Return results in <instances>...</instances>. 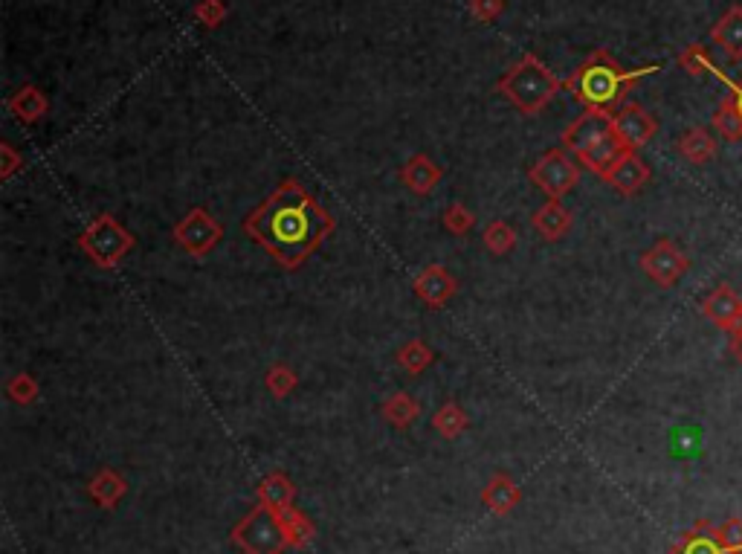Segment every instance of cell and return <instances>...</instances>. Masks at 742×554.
<instances>
[{
    "label": "cell",
    "mask_w": 742,
    "mask_h": 554,
    "mask_svg": "<svg viewBox=\"0 0 742 554\" xmlns=\"http://www.w3.org/2000/svg\"><path fill=\"white\" fill-rule=\"evenodd\" d=\"M658 70H661L658 64H647V67H638V70H624L606 50H595L566 79V90L586 111L615 114L627 102L629 90L635 88L644 76H653Z\"/></svg>",
    "instance_id": "cell-2"
},
{
    "label": "cell",
    "mask_w": 742,
    "mask_h": 554,
    "mask_svg": "<svg viewBox=\"0 0 742 554\" xmlns=\"http://www.w3.org/2000/svg\"><path fill=\"white\" fill-rule=\"evenodd\" d=\"M580 169L583 166L577 160H571L566 148H548L543 157L528 169V177H531L534 186L543 189L545 198L563 201L580 183Z\"/></svg>",
    "instance_id": "cell-6"
},
{
    "label": "cell",
    "mask_w": 742,
    "mask_h": 554,
    "mask_svg": "<svg viewBox=\"0 0 742 554\" xmlns=\"http://www.w3.org/2000/svg\"><path fill=\"white\" fill-rule=\"evenodd\" d=\"M125 491H128L125 479L116 476L114 470H99V476L90 482V494H93V499H99L105 508H114L116 502L125 496Z\"/></svg>",
    "instance_id": "cell-26"
},
{
    "label": "cell",
    "mask_w": 742,
    "mask_h": 554,
    "mask_svg": "<svg viewBox=\"0 0 742 554\" xmlns=\"http://www.w3.org/2000/svg\"><path fill=\"white\" fill-rule=\"evenodd\" d=\"M571 224H574V218H571L569 209L563 206V201H551V198L531 215V227L543 235L545 241H560V238H566L571 230Z\"/></svg>",
    "instance_id": "cell-17"
},
{
    "label": "cell",
    "mask_w": 742,
    "mask_h": 554,
    "mask_svg": "<svg viewBox=\"0 0 742 554\" xmlns=\"http://www.w3.org/2000/svg\"><path fill=\"white\" fill-rule=\"evenodd\" d=\"M679 154L685 157L687 163H693V166H705V163H711L716 157V151H719V140H716V134L711 128H705V125H696V128H690L685 131L682 137H679Z\"/></svg>",
    "instance_id": "cell-18"
},
{
    "label": "cell",
    "mask_w": 742,
    "mask_h": 554,
    "mask_svg": "<svg viewBox=\"0 0 742 554\" xmlns=\"http://www.w3.org/2000/svg\"><path fill=\"white\" fill-rule=\"evenodd\" d=\"M172 238L180 250H186V253L195 256V259H203V256H209V253L221 244L224 227H221V221H215L203 206H195L186 218H180V221L174 224Z\"/></svg>",
    "instance_id": "cell-8"
},
{
    "label": "cell",
    "mask_w": 742,
    "mask_h": 554,
    "mask_svg": "<svg viewBox=\"0 0 742 554\" xmlns=\"http://www.w3.org/2000/svg\"><path fill=\"white\" fill-rule=\"evenodd\" d=\"M702 314L714 322L716 328L737 334L742 328V296L731 285H719L702 299Z\"/></svg>",
    "instance_id": "cell-14"
},
{
    "label": "cell",
    "mask_w": 742,
    "mask_h": 554,
    "mask_svg": "<svg viewBox=\"0 0 742 554\" xmlns=\"http://www.w3.org/2000/svg\"><path fill=\"white\" fill-rule=\"evenodd\" d=\"M227 12L229 9L224 0H200L198 6L192 9V15L198 18L203 27H209V30H218L224 24Z\"/></svg>",
    "instance_id": "cell-33"
},
{
    "label": "cell",
    "mask_w": 742,
    "mask_h": 554,
    "mask_svg": "<svg viewBox=\"0 0 742 554\" xmlns=\"http://www.w3.org/2000/svg\"><path fill=\"white\" fill-rule=\"evenodd\" d=\"M467 9L476 21L493 24L505 12V0H467Z\"/></svg>",
    "instance_id": "cell-34"
},
{
    "label": "cell",
    "mask_w": 742,
    "mask_h": 554,
    "mask_svg": "<svg viewBox=\"0 0 742 554\" xmlns=\"http://www.w3.org/2000/svg\"><path fill=\"white\" fill-rule=\"evenodd\" d=\"M563 148L577 157V163L583 169L595 172L598 177L606 175L609 166L627 151L615 134L612 114H606V111H583L563 131Z\"/></svg>",
    "instance_id": "cell-3"
},
{
    "label": "cell",
    "mask_w": 742,
    "mask_h": 554,
    "mask_svg": "<svg viewBox=\"0 0 742 554\" xmlns=\"http://www.w3.org/2000/svg\"><path fill=\"white\" fill-rule=\"evenodd\" d=\"M279 520H282V528H285V537L290 546H305L311 540L314 528H311V523L299 511L285 508V511H279Z\"/></svg>",
    "instance_id": "cell-31"
},
{
    "label": "cell",
    "mask_w": 742,
    "mask_h": 554,
    "mask_svg": "<svg viewBox=\"0 0 742 554\" xmlns=\"http://www.w3.org/2000/svg\"><path fill=\"white\" fill-rule=\"evenodd\" d=\"M731 349H734V354L740 357V363H742V328L737 331V334H731Z\"/></svg>",
    "instance_id": "cell-37"
},
{
    "label": "cell",
    "mask_w": 742,
    "mask_h": 554,
    "mask_svg": "<svg viewBox=\"0 0 742 554\" xmlns=\"http://www.w3.org/2000/svg\"><path fill=\"white\" fill-rule=\"evenodd\" d=\"M670 554H742V546L731 543L719 525L699 520L673 543Z\"/></svg>",
    "instance_id": "cell-11"
},
{
    "label": "cell",
    "mask_w": 742,
    "mask_h": 554,
    "mask_svg": "<svg viewBox=\"0 0 742 554\" xmlns=\"http://www.w3.org/2000/svg\"><path fill=\"white\" fill-rule=\"evenodd\" d=\"M728 88H731V99H734L737 111L742 114V79L740 82H728Z\"/></svg>",
    "instance_id": "cell-36"
},
{
    "label": "cell",
    "mask_w": 742,
    "mask_h": 554,
    "mask_svg": "<svg viewBox=\"0 0 742 554\" xmlns=\"http://www.w3.org/2000/svg\"><path fill=\"white\" fill-rule=\"evenodd\" d=\"M6 108H9L18 119H24V122H38V119L47 117L50 102H47V96H44V90L41 88L24 85V88H18L12 96H9Z\"/></svg>",
    "instance_id": "cell-19"
},
{
    "label": "cell",
    "mask_w": 742,
    "mask_h": 554,
    "mask_svg": "<svg viewBox=\"0 0 742 554\" xmlns=\"http://www.w3.org/2000/svg\"><path fill=\"white\" fill-rule=\"evenodd\" d=\"M21 166H24V157L9 146V143H3V146H0V177L9 180Z\"/></svg>",
    "instance_id": "cell-35"
},
{
    "label": "cell",
    "mask_w": 742,
    "mask_h": 554,
    "mask_svg": "<svg viewBox=\"0 0 742 554\" xmlns=\"http://www.w3.org/2000/svg\"><path fill=\"white\" fill-rule=\"evenodd\" d=\"M258 496H261V505H267L273 511H285V508H290V499H293V485L287 482L282 473H270L261 482Z\"/></svg>",
    "instance_id": "cell-25"
},
{
    "label": "cell",
    "mask_w": 742,
    "mask_h": 554,
    "mask_svg": "<svg viewBox=\"0 0 742 554\" xmlns=\"http://www.w3.org/2000/svg\"><path fill=\"white\" fill-rule=\"evenodd\" d=\"M563 88H566V82H560L540 61V56H534V53H525L496 82V90L514 105L519 114H525V117L543 114L545 108H548V102Z\"/></svg>",
    "instance_id": "cell-4"
},
{
    "label": "cell",
    "mask_w": 742,
    "mask_h": 554,
    "mask_svg": "<svg viewBox=\"0 0 742 554\" xmlns=\"http://www.w3.org/2000/svg\"><path fill=\"white\" fill-rule=\"evenodd\" d=\"M244 233L282 267L296 270L334 233V218L296 177H287L264 204L244 218Z\"/></svg>",
    "instance_id": "cell-1"
},
{
    "label": "cell",
    "mask_w": 742,
    "mask_h": 554,
    "mask_svg": "<svg viewBox=\"0 0 742 554\" xmlns=\"http://www.w3.org/2000/svg\"><path fill=\"white\" fill-rule=\"evenodd\" d=\"M711 41L722 47L728 61H742V3H734L722 12V18L711 27Z\"/></svg>",
    "instance_id": "cell-16"
},
{
    "label": "cell",
    "mask_w": 742,
    "mask_h": 554,
    "mask_svg": "<svg viewBox=\"0 0 742 554\" xmlns=\"http://www.w3.org/2000/svg\"><path fill=\"white\" fill-rule=\"evenodd\" d=\"M232 537L241 543V549L247 554H279L287 543L279 511L267 505H258L250 517H244Z\"/></svg>",
    "instance_id": "cell-7"
},
{
    "label": "cell",
    "mask_w": 742,
    "mask_h": 554,
    "mask_svg": "<svg viewBox=\"0 0 742 554\" xmlns=\"http://www.w3.org/2000/svg\"><path fill=\"white\" fill-rule=\"evenodd\" d=\"M467 412L458 407L456 401H450V404H444V407L438 409L435 415H432V427L441 433V436L447 438H458L464 430H467Z\"/></svg>",
    "instance_id": "cell-28"
},
{
    "label": "cell",
    "mask_w": 742,
    "mask_h": 554,
    "mask_svg": "<svg viewBox=\"0 0 742 554\" xmlns=\"http://www.w3.org/2000/svg\"><path fill=\"white\" fill-rule=\"evenodd\" d=\"M418 415H421V404L409 392H395L383 401V418L398 430H406L409 424H415Z\"/></svg>",
    "instance_id": "cell-20"
},
{
    "label": "cell",
    "mask_w": 742,
    "mask_h": 554,
    "mask_svg": "<svg viewBox=\"0 0 742 554\" xmlns=\"http://www.w3.org/2000/svg\"><path fill=\"white\" fill-rule=\"evenodd\" d=\"M264 386H267V392H270L273 398H287V395L299 386V378H296V372H293L287 363H276V366L267 369Z\"/></svg>",
    "instance_id": "cell-29"
},
{
    "label": "cell",
    "mask_w": 742,
    "mask_h": 554,
    "mask_svg": "<svg viewBox=\"0 0 742 554\" xmlns=\"http://www.w3.org/2000/svg\"><path fill=\"white\" fill-rule=\"evenodd\" d=\"M714 131L722 137V140H740L742 137V114L737 111V105H734V99H731V93H725L722 96V102H719V108L714 111Z\"/></svg>",
    "instance_id": "cell-23"
},
{
    "label": "cell",
    "mask_w": 742,
    "mask_h": 554,
    "mask_svg": "<svg viewBox=\"0 0 742 554\" xmlns=\"http://www.w3.org/2000/svg\"><path fill=\"white\" fill-rule=\"evenodd\" d=\"M441 166L429 157V154H415V157H409L403 166H400V180H403V186L409 189V192H415V195H421V198H427L435 192V186L441 183Z\"/></svg>",
    "instance_id": "cell-15"
},
{
    "label": "cell",
    "mask_w": 742,
    "mask_h": 554,
    "mask_svg": "<svg viewBox=\"0 0 742 554\" xmlns=\"http://www.w3.org/2000/svg\"><path fill=\"white\" fill-rule=\"evenodd\" d=\"M134 244H137L134 235L128 233L114 215H108V212L96 215L87 224L85 233L79 235V250L96 267H102V270H114L116 264L134 250Z\"/></svg>",
    "instance_id": "cell-5"
},
{
    "label": "cell",
    "mask_w": 742,
    "mask_h": 554,
    "mask_svg": "<svg viewBox=\"0 0 742 554\" xmlns=\"http://www.w3.org/2000/svg\"><path fill=\"white\" fill-rule=\"evenodd\" d=\"M612 125H615V134H618V140L624 143L627 151L644 148L653 137H656L658 131L656 117H653L644 105H638V102H624V105L612 114Z\"/></svg>",
    "instance_id": "cell-10"
},
{
    "label": "cell",
    "mask_w": 742,
    "mask_h": 554,
    "mask_svg": "<svg viewBox=\"0 0 742 554\" xmlns=\"http://www.w3.org/2000/svg\"><path fill=\"white\" fill-rule=\"evenodd\" d=\"M482 241H485V247L493 256H508L516 247L519 235H516V230L508 221H490L485 233H482Z\"/></svg>",
    "instance_id": "cell-27"
},
{
    "label": "cell",
    "mask_w": 742,
    "mask_h": 554,
    "mask_svg": "<svg viewBox=\"0 0 742 554\" xmlns=\"http://www.w3.org/2000/svg\"><path fill=\"white\" fill-rule=\"evenodd\" d=\"M395 360H398L409 375H421V372H427L429 366L435 363V351L429 349L427 340L412 337V340H406V343L400 346Z\"/></svg>",
    "instance_id": "cell-22"
},
{
    "label": "cell",
    "mask_w": 742,
    "mask_h": 554,
    "mask_svg": "<svg viewBox=\"0 0 742 554\" xmlns=\"http://www.w3.org/2000/svg\"><path fill=\"white\" fill-rule=\"evenodd\" d=\"M412 291L427 308H444L456 296L458 282L444 264H427L412 282Z\"/></svg>",
    "instance_id": "cell-13"
},
{
    "label": "cell",
    "mask_w": 742,
    "mask_h": 554,
    "mask_svg": "<svg viewBox=\"0 0 742 554\" xmlns=\"http://www.w3.org/2000/svg\"><path fill=\"white\" fill-rule=\"evenodd\" d=\"M679 67H682L685 73H690V76H705V73H711L716 79H722L725 85L731 82V79H725V76L719 73V67H716L714 59H711V53H708L702 44H690V47H685V50L679 53Z\"/></svg>",
    "instance_id": "cell-24"
},
{
    "label": "cell",
    "mask_w": 742,
    "mask_h": 554,
    "mask_svg": "<svg viewBox=\"0 0 742 554\" xmlns=\"http://www.w3.org/2000/svg\"><path fill=\"white\" fill-rule=\"evenodd\" d=\"M638 267L656 282L658 288H673V285H679V279L690 270V259L670 238H658L650 250L641 253Z\"/></svg>",
    "instance_id": "cell-9"
},
{
    "label": "cell",
    "mask_w": 742,
    "mask_h": 554,
    "mask_svg": "<svg viewBox=\"0 0 742 554\" xmlns=\"http://www.w3.org/2000/svg\"><path fill=\"white\" fill-rule=\"evenodd\" d=\"M650 166L641 160V154L638 151H624L612 166H609V172L603 175V180L618 192V195H624V198H632V195H638L647 183H650Z\"/></svg>",
    "instance_id": "cell-12"
},
{
    "label": "cell",
    "mask_w": 742,
    "mask_h": 554,
    "mask_svg": "<svg viewBox=\"0 0 742 554\" xmlns=\"http://www.w3.org/2000/svg\"><path fill=\"white\" fill-rule=\"evenodd\" d=\"M482 499H485L487 508H493V514H508L516 502H519V488H516L511 476L499 473V476H493V482L485 488Z\"/></svg>",
    "instance_id": "cell-21"
},
{
    "label": "cell",
    "mask_w": 742,
    "mask_h": 554,
    "mask_svg": "<svg viewBox=\"0 0 742 554\" xmlns=\"http://www.w3.org/2000/svg\"><path fill=\"white\" fill-rule=\"evenodd\" d=\"M444 227L453 235H467L476 227V212L464 204H450L444 209Z\"/></svg>",
    "instance_id": "cell-32"
},
{
    "label": "cell",
    "mask_w": 742,
    "mask_h": 554,
    "mask_svg": "<svg viewBox=\"0 0 742 554\" xmlns=\"http://www.w3.org/2000/svg\"><path fill=\"white\" fill-rule=\"evenodd\" d=\"M38 392H41V386H38V380L32 378L29 372H18V375H12V378L6 380V395H9V401H15V404H21V407L35 404Z\"/></svg>",
    "instance_id": "cell-30"
}]
</instances>
